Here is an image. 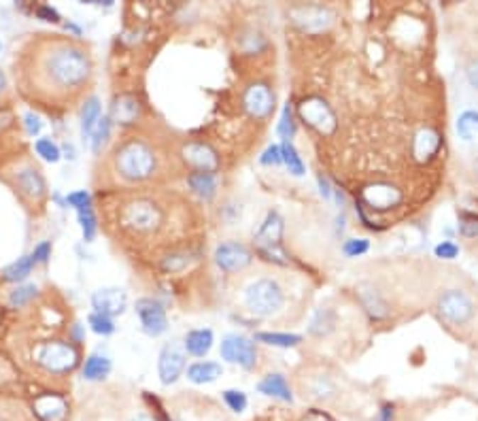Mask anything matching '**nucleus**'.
<instances>
[{"mask_svg":"<svg viewBox=\"0 0 478 421\" xmlns=\"http://www.w3.org/2000/svg\"><path fill=\"white\" fill-rule=\"evenodd\" d=\"M13 81L26 102L49 115H64L85 104L96 81V58L83 38L36 32L15 51Z\"/></svg>","mask_w":478,"mask_h":421,"instance_id":"obj_1","label":"nucleus"},{"mask_svg":"<svg viewBox=\"0 0 478 421\" xmlns=\"http://www.w3.org/2000/svg\"><path fill=\"white\" fill-rule=\"evenodd\" d=\"M189 200L153 187L98 194V213L104 232L123 247L138 251L147 247L155 251L162 249V258L172 251L189 249Z\"/></svg>","mask_w":478,"mask_h":421,"instance_id":"obj_2","label":"nucleus"},{"mask_svg":"<svg viewBox=\"0 0 478 421\" xmlns=\"http://www.w3.org/2000/svg\"><path fill=\"white\" fill-rule=\"evenodd\" d=\"M179 149L145 130L123 132L102 155L94 170L98 194L149 190L166 183L181 170Z\"/></svg>","mask_w":478,"mask_h":421,"instance_id":"obj_3","label":"nucleus"},{"mask_svg":"<svg viewBox=\"0 0 478 421\" xmlns=\"http://www.w3.org/2000/svg\"><path fill=\"white\" fill-rule=\"evenodd\" d=\"M30 324H21L13 339L19 362L45 377H66L81 362V345L70 334V313L57 305H26Z\"/></svg>","mask_w":478,"mask_h":421,"instance_id":"obj_4","label":"nucleus"},{"mask_svg":"<svg viewBox=\"0 0 478 421\" xmlns=\"http://www.w3.org/2000/svg\"><path fill=\"white\" fill-rule=\"evenodd\" d=\"M434 315L457 341L478 349V283L462 270H451L434 298Z\"/></svg>","mask_w":478,"mask_h":421,"instance_id":"obj_5","label":"nucleus"},{"mask_svg":"<svg viewBox=\"0 0 478 421\" xmlns=\"http://www.w3.org/2000/svg\"><path fill=\"white\" fill-rule=\"evenodd\" d=\"M0 181L15 194L19 204L30 217H40L47 211L49 185L36 158L21 149L0 162Z\"/></svg>","mask_w":478,"mask_h":421,"instance_id":"obj_6","label":"nucleus"},{"mask_svg":"<svg viewBox=\"0 0 478 421\" xmlns=\"http://www.w3.org/2000/svg\"><path fill=\"white\" fill-rule=\"evenodd\" d=\"M245 309L260 319L279 315L285 307V290L272 277H257L243 290Z\"/></svg>","mask_w":478,"mask_h":421,"instance_id":"obj_7","label":"nucleus"},{"mask_svg":"<svg viewBox=\"0 0 478 421\" xmlns=\"http://www.w3.org/2000/svg\"><path fill=\"white\" fill-rule=\"evenodd\" d=\"M281 243H283V219L277 211H272V213H268L266 222L262 224L260 232L255 234V247L266 260L285 264L281 260V258H285L281 251Z\"/></svg>","mask_w":478,"mask_h":421,"instance_id":"obj_8","label":"nucleus"},{"mask_svg":"<svg viewBox=\"0 0 478 421\" xmlns=\"http://www.w3.org/2000/svg\"><path fill=\"white\" fill-rule=\"evenodd\" d=\"M298 113L302 117L304 124H309L313 130H317L321 136H330L334 134L338 121H336V113L332 111L330 104H326L321 98H304L298 104Z\"/></svg>","mask_w":478,"mask_h":421,"instance_id":"obj_9","label":"nucleus"},{"mask_svg":"<svg viewBox=\"0 0 478 421\" xmlns=\"http://www.w3.org/2000/svg\"><path fill=\"white\" fill-rule=\"evenodd\" d=\"M179 162L189 173H217L219 158L202 141H187L179 147Z\"/></svg>","mask_w":478,"mask_h":421,"instance_id":"obj_10","label":"nucleus"},{"mask_svg":"<svg viewBox=\"0 0 478 421\" xmlns=\"http://www.w3.org/2000/svg\"><path fill=\"white\" fill-rule=\"evenodd\" d=\"M219 351L226 362L238 364L245 371H253L257 366V358H260L257 345H255V341H251L243 334H228L221 341Z\"/></svg>","mask_w":478,"mask_h":421,"instance_id":"obj_11","label":"nucleus"},{"mask_svg":"<svg viewBox=\"0 0 478 421\" xmlns=\"http://www.w3.org/2000/svg\"><path fill=\"white\" fill-rule=\"evenodd\" d=\"M243 109L253 119L270 117L274 111V92L270 89V85H266L262 81L247 85L243 92Z\"/></svg>","mask_w":478,"mask_h":421,"instance_id":"obj_12","label":"nucleus"},{"mask_svg":"<svg viewBox=\"0 0 478 421\" xmlns=\"http://www.w3.org/2000/svg\"><path fill=\"white\" fill-rule=\"evenodd\" d=\"M289 15H291V21L309 34L321 32L334 21L332 9L323 4H300V6H294Z\"/></svg>","mask_w":478,"mask_h":421,"instance_id":"obj_13","label":"nucleus"},{"mask_svg":"<svg viewBox=\"0 0 478 421\" xmlns=\"http://www.w3.org/2000/svg\"><path fill=\"white\" fill-rule=\"evenodd\" d=\"M253 262V253L247 245L238 243V241H228L221 243L215 249V264L219 266V270L232 275V273H240L245 270L249 264Z\"/></svg>","mask_w":478,"mask_h":421,"instance_id":"obj_14","label":"nucleus"},{"mask_svg":"<svg viewBox=\"0 0 478 421\" xmlns=\"http://www.w3.org/2000/svg\"><path fill=\"white\" fill-rule=\"evenodd\" d=\"M187 364L185 351L177 345V343H168L164 345V349L160 351V360H157V373H160V381L164 386H172L179 381V377L183 375Z\"/></svg>","mask_w":478,"mask_h":421,"instance_id":"obj_15","label":"nucleus"},{"mask_svg":"<svg viewBox=\"0 0 478 421\" xmlns=\"http://www.w3.org/2000/svg\"><path fill=\"white\" fill-rule=\"evenodd\" d=\"M136 313L140 317L143 330L149 337H160L162 332H166V328H168L166 309L157 300H153V298H140L136 302Z\"/></svg>","mask_w":478,"mask_h":421,"instance_id":"obj_16","label":"nucleus"},{"mask_svg":"<svg viewBox=\"0 0 478 421\" xmlns=\"http://www.w3.org/2000/svg\"><path fill=\"white\" fill-rule=\"evenodd\" d=\"M91 305L96 309V313L113 317V315H121L126 305H128V296L123 290L117 288H106V290H98L91 296Z\"/></svg>","mask_w":478,"mask_h":421,"instance_id":"obj_17","label":"nucleus"},{"mask_svg":"<svg viewBox=\"0 0 478 421\" xmlns=\"http://www.w3.org/2000/svg\"><path fill=\"white\" fill-rule=\"evenodd\" d=\"M34 415L40 421H66L68 405L57 394H40L34 400Z\"/></svg>","mask_w":478,"mask_h":421,"instance_id":"obj_18","label":"nucleus"},{"mask_svg":"<svg viewBox=\"0 0 478 421\" xmlns=\"http://www.w3.org/2000/svg\"><path fill=\"white\" fill-rule=\"evenodd\" d=\"M302 390L306 392L304 398L309 396L311 400H317V403H328V400H332V398L336 396V392H338V390H336V383L332 381V377L321 375V373L306 377V383L302 386Z\"/></svg>","mask_w":478,"mask_h":421,"instance_id":"obj_19","label":"nucleus"},{"mask_svg":"<svg viewBox=\"0 0 478 421\" xmlns=\"http://www.w3.org/2000/svg\"><path fill=\"white\" fill-rule=\"evenodd\" d=\"M257 392L264 394V396L283 400V403H294V394H291L289 381H287V377L281 375V373L266 375V377L257 383Z\"/></svg>","mask_w":478,"mask_h":421,"instance_id":"obj_20","label":"nucleus"},{"mask_svg":"<svg viewBox=\"0 0 478 421\" xmlns=\"http://www.w3.org/2000/svg\"><path fill=\"white\" fill-rule=\"evenodd\" d=\"M138 111H140L138 100L132 94H121L119 98H115V102L111 106V121H117L121 126L136 124Z\"/></svg>","mask_w":478,"mask_h":421,"instance_id":"obj_21","label":"nucleus"},{"mask_svg":"<svg viewBox=\"0 0 478 421\" xmlns=\"http://www.w3.org/2000/svg\"><path fill=\"white\" fill-rule=\"evenodd\" d=\"M185 351L194 358H204L213 347V332L211 330H191L183 339Z\"/></svg>","mask_w":478,"mask_h":421,"instance_id":"obj_22","label":"nucleus"},{"mask_svg":"<svg viewBox=\"0 0 478 421\" xmlns=\"http://www.w3.org/2000/svg\"><path fill=\"white\" fill-rule=\"evenodd\" d=\"M223 368L219 362H194L187 368V379L196 386H204V383H213L221 377Z\"/></svg>","mask_w":478,"mask_h":421,"instance_id":"obj_23","label":"nucleus"},{"mask_svg":"<svg viewBox=\"0 0 478 421\" xmlns=\"http://www.w3.org/2000/svg\"><path fill=\"white\" fill-rule=\"evenodd\" d=\"M187 185L200 198L211 200L217 192V173H187Z\"/></svg>","mask_w":478,"mask_h":421,"instance_id":"obj_24","label":"nucleus"},{"mask_svg":"<svg viewBox=\"0 0 478 421\" xmlns=\"http://www.w3.org/2000/svg\"><path fill=\"white\" fill-rule=\"evenodd\" d=\"M111 373V360L104 356H89L83 364V377L87 381H102Z\"/></svg>","mask_w":478,"mask_h":421,"instance_id":"obj_25","label":"nucleus"},{"mask_svg":"<svg viewBox=\"0 0 478 421\" xmlns=\"http://www.w3.org/2000/svg\"><path fill=\"white\" fill-rule=\"evenodd\" d=\"M255 341L272 345V347H298L304 339L300 334H287V332H257Z\"/></svg>","mask_w":478,"mask_h":421,"instance_id":"obj_26","label":"nucleus"},{"mask_svg":"<svg viewBox=\"0 0 478 421\" xmlns=\"http://www.w3.org/2000/svg\"><path fill=\"white\" fill-rule=\"evenodd\" d=\"M464 75L466 81L470 83L472 89L478 92V40L472 36L470 45L466 49V58H464Z\"/></svg>","mask_w":478,"mask_h":421,"instance_id":"obj_27","label":"nucleus"},{"mask_svg":"<svg viewBox=\"0 0 478 421\" xmlns=\"http://www.w3.org/2000/svg\"><path fill=\"white\" fill-rule=\"evenodd\" d=\"M100 119V104L96 98H87L85 104H83V115H81V134L83 138H89L96 124Z\"/></svg>","mask_w":478,"mask_h":421,"instance_id":"obj_28","label":"nucleus"},{"mask_svg":"<svg viewBox=\"0 0 478 421\" xmlns=\"http://www.w3.org/2000/svg\"><path fill=\"white\" fill-rule=\"evenodd\" d=\"M36 264V260L32 258V256H23V258H19L17 262H13L11 266H6L4 270H2V275H4V279L6 281H23L30 273H32V266Z\"/></svg>","mask_w":478,"mask_h":421,"instance_id":"obj_29","label":"nucleus"},{"mask_svg":"<svg viewBox=\"0 0 478 421\" xmlns=\"http://www.w3.org/2000/svg\"><path fill=\"white\" fill-rule=\"evenodd\" d=\"M281 158H283V162H285V166L289 168L291 175H296V177L304 175V162L298 155V151L291 145V141H283V145H281Z\"/></svg>","mask_w":478,"mask_h":421,"instance_id":"obj_30","label":"nucleus"},{"mask_svg":"<svg viewBox=\"0 0 478 421\" xmlns=\"http://www.w3.org/2000/svg\"><path fill=\"white\" fill-rule=\"evenodd\" d=\"M457 134L464 141H470L478 134V111H466L457 119Z\"/></svg>","mask_w":478,"mask_h":421,"instance_id":"obj_31","label":"nucleus"},{"mask_svg":"<svg viewBox=\"0 0 478 421\" xmlns=\"http://www.w3.org/2000/svg\"><path fill=\"white\" fill-rule=\"evenodd\" d=\"M109 134H111V117H100L94 132H91V147H94V153H100L104 143L109 141Z\"/></svg>","mask_w":478,"mask_h":421,"instance_id":"obj_32","label":"nucleus"},{"mask_svg":"<svg viewBox=\"0 0 478 421\" xmlns=\"http://www.w3.org/2000/svg\"><path fill=\"white\" fill-rule=\"evenodd\" d=\"M36 296H38V288H36V285H21V288H17L15 292H11L9 302H11L13 309H23V307L30 305Z\"/></svg>","mask_w":478,"mask_h":421,"instance_id":"obj_33","label":"nucleus"},{"mask_svg":"<svg viewBox=\"0 0 478 421\" xmlns=\"http://www.w3.org/2000/svg\"><path fill=\"white\" fill-rule=\"evenodd\" d=\"M79 219H81V226H83V236L85 241H91L96 230H98V219H96V213L94 209L87 204L83 209H79Z\"/></svg>","mask_w":478,"mask_h":421,"instance_id":"obj_34","label":"nucleus"},{"mask_svg":"<svg viewBox=\"0 0 478 421\" xmlns=\"http://www.w3.org/2000/svg\"><path fill=\"white\" fill-rule=\"evenodd\" d=\"M223 403L228 405V409L230 411H234V413H243L245 409H247V394L245 392H240V390H226L223 392Z\"/></svg>","mask_w":478,"mask_h":421,"instance_id":"obj_35","label":"nucleus"},{"mask_svg":"<svg viewBox=\"0 0 478 421\" xmlns=\"http://www.w3.org/2000/svg\"><path fill=\"white\" fill-rule=\"evenodd\" d=\"M370 251V243L366 239H349L343 245V253L347 258H362Z\"/></svg>","mask_w":478,"mask_h":421,"instance_id":"obj_36","label":"nucleus"},{"mask_svg":"<svg viewBox=\"0 0 478 421\" xmlns=\"http://www.w3.org/2000/svg\"><path fill=\"white\" fill-rule=\"evenodd\" d=\"M34 149H36V153H38L40 158H45L47 162H57V160H60V149H57V145H55L51 138H38L36 145H34Z\"/></svg>","mask_w":478,"mask_h":421,"instance_id":"obj_37","label":"nucleus"},{"mask_svg":"<svg viewBox=\"0 0 478 421\" xmlns=\"http://www.w3.org/2000/svg\"><path fill=\"white\" fill-rule=\"evenodd\" d=\"M296 132V124H294V113H291V106L289 102L285 104L283 109V117H281V124H279V134L283 136V141H289Z\"/></svg>","mask_w":478,"mask_h":421,"instance_id":"obj_38","label":"nucleus"},{"mask_svg":"<svg viewBox=\"0 0 478 421\" xmlns=\"http://www.w3.org/2000/svg\"><path fill=\"white\" fill-rule=\"evenodd\" d=\"M89 326H91V330L96 332V334H111L113 330H115V326H113V319L111 317H106V315H100V313H91L89 315Z\"/></svg>","mask_w":478,"mask_h":421,"instance_id":"obj_39","label":"nucleus"},{"mask_svg":"<svg viewBox=\"0 0 478 421\" xmlns=\"http://www.w3.org/2000/svg\"><path fill=\"white\" fill-rule=\"evenodd\" d=\"M434 253H436V258H440V260H455V258L460 256V247H457L453 241H443L440 245H436Z\"/></svg>","mask_w":478,"mask_h":421,"instance_id":"obj_40","label":"nucleus"},{"mask_svg":"<svg viewBox=\"0 0 478 421\" xmlns=\"http://www.w3.org/2000/svg\"><path fill=\"white\" fill-rule=\"evenodd\" d=\"M11 102H13V89H11L9 77H6L4 70L0 68V109L11 106Z\"/></svg>","mask_w":478,"mask_h":421,"instance_id":"obj_41","label":"nucleus"},{"mask_svg":"<svg viewBox=\"0 0 478 421\" xmlns=\"http://www.w3.org/2000/svg\"><path fill=\"white\" fill-rule=\"evenodd\" d=\"M264 166H279V164H283V158H281V147L279 145H270L266 151H264V155H262V160H260Z\"/></svg>","mask_w":478,"mask_h":421,"instance_id":"obj_42","label":"nucleus"},{"mask_svg":"<svg viewBox=\"0 0 478 421\" xmlns=\"http://www.w3.org/2000/svg\"><path fill=\"white\" fill-rule=\"evenodd\" d=\"M66 200H68V204H72L77 211L89 204V196H87V192H83V190H81V192H72V194H68V198H66Z\"/></svg>","mask_w":478,"mask_h":421,"instance_id":"obj_43","label":"nucleus"},{"mask_svg":"<svg viewBox=\"0 0 478 421\" xmlns=\"http://www.w3.org/2000/svg\"><path fill=\"white\" fill-rule=\"evenodd\" d=\"M300 421H336L328 411H323V409H309L304 415H302V420Z\"/></svg>","mask_w":478,"mask_h":421,"instance_id":"obj_44","label":"nucleus"},{"mask_svg":"<svg viewBox=\"0 0 478 421\" xmlns=\"http://www.w3.org/2000/svg\"><path fill=\"white\" fill-rule=\"evenodd\" d=\"M466 179H468L470 187H474L478 192V155L470 160V164H468V168H466Z\"/></svg>","mask_w":478,"mask_h":421,"instance_id":"obj_45","label":"nucleus"},{"mask_svg":"<svg viewBox=\"0 0 478 421\" xmlns=\"http://www.w3.org/2000/svg\"><path fill=\"white\" fill-rule=\"evenodd\" d=\"M49 253H51V245H49V243H40V245H38V247L34 249L32 258H34L36 262H47Z\"/></svg>","mask_w":478,"mask_h":421,"instance_id":"obj_46","label":"nucleus"},{"mask_svg":"<svg viewBox=\"0 0 478 421\" xmlns=\"http://www.w3.org/2000/svg\"><path fill=\"white\" fill-rule=\"evenodd\" d=\"M396 407L391 405V403H385L383 407H381V411H379V415H377V421H394V411Z\"/></svg>","mask_w":478,"mask_h":421,"instance_id":"obj_47","label":"nucleus"},{"mask_svg":"<svg viewBox=\"0 0 478 421\" xmlns=\"http://www.w3.org/2000/svg\"><path fill=\"white\" fill-rule=\"evenodd\" d=\"M38 15H40V17H47V21H57L55 11L49 9V6H40V9H38Z\"/></svg>","mask_w":478,"mask_h":421,"instance_id":"obj_48","label":"nucleus"},{"mask_svg":"<svg viewBox=\"0 0 478 421\" xmlns=\"http://www.w3.org/2000/svg\"><path fill=\"white\" fill-rule=\"evenodd\" d=\"M26 121H28V132H30V134H36V132L40 130V124H38V119H36V117L26 115Z\"/></svg>","mask_w":478,"mask_h":421,"instance_id":"obj_49","label":"nucleus"},{"mask_svg":"<svg viewBox=\"0 0 478 421\" xmlns=\"http://www.w3.org/2000/svg\"><path fill=\"white\" fill-rule=\"evenodd\" d=\"M319 187H321V194H323L326 198H330L332 190H330V183H328V179H326V177H319Z\"/></svg>","mask_w":478,"mask_h":421,"instance_id":"obj_50","label":"nucleus"},{"mask_svg":"<svg viewBox=\"0 0 478 421\" xmlns=\"http://www.w3.org/2000/svg\"><path fill=\"white\" fill-rule=\"evenodd\" d=\"M472 19H474V26H472V36L478 40V4L472 6Z\"/></svg>","mask_w":478,"mask_h":421,"instance_id":"obj_51","label":"nucleus"},{"mask_svg":"<svg viewBox=\"0 0 478 421\" xmlns=\"http://www.w3.org/2000/svg\"><path fill=\"white\" fill-rule=\"evenodd\" d=\"M130 421H157V420H155V417H151V415H147V413H140V415L132 417Z\"/></svg>","mask_w":478,"mask_h":421,"instance_id":"obj_52","label":"nucleus"},{"mask_svg":"<svg viewBox=\"0 0 478 421\" xmlns=\"http://www.w3.org/2000/svg\"><path fill=\"white\" fill-rule=\"evenodd\" d=\"M0 49H2V40H0Z\"/></svg>","mask_w":478,"mask_h":421,"instance_id":"obj_53","label":"nucleus"},{"mask_svg":"<svg viewBox=\"0 0 478 421\" xmlns=\"http://www.w3.org/2000/svg\"><path fill=\"white\" fill-rule=\"evenodd\" d=\"M177 421H187V420H177Z\"/></svg>","mask_w":478,"mask_h":421,"instance_id":"obj_54","label":"nucleus"}]
</instances>
